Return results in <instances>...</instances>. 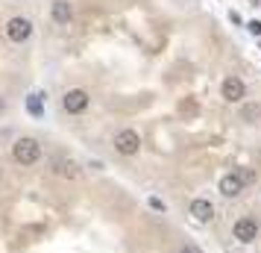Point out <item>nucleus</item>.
<instances>
[{
	"mask_svg": "<svg viewBox=\"0 0 261 253\" xmlns=\"http://www.w3.org/2000/svg\"><path fill=\"white\" fill-rule=\"evenodd\" d=\"M41 100H44V95H41V91H33V95H30V100H27V109H30V115H41V112H44V106H41Z\"/></svg>",
	"mask_w": 261,
	"mask_h": 253,
	"instance_id": "obj_11",
	"label": "nucleus"
},
{
	"mask_svg": "<svg viewBox=\"0 0 261 253\" xmlns=\"http://www.w3.org/2000/svg\"><path fill=\"white\" fill-rule=\"evenodd\" d=\"M150 206H153L155 212H165V200H159V197H150Z\"/></svg>",
	"mask_w": 261,
	"mask_h": 253,
	"instance_id": "obj_12",
	"label": "nucleus"
},
{
	"mask_svg": "<svg viewBox=\"0 0 261 253\" xmlns=\"http://www.w3.org/2000/svg\"><path fill=\"white\" fill-rule=\"evenodd\" d=\"M53 174H59L65 180H76L80 177V168L73 159H53Z\"/></svg>",
	"mask_w": 261,
	"mask_h": 253,
	"instance_id": "obj_10",
	"label": "nucleus"
},
{
	"mask_svg": "<svg viewBox=\"0 0 261 253\" xmlns=\"http://www.w3.org/2000/svg\"><path fill=\"white\" fill-rule=\"evenodd\" d=\"M3 109H6V103H3V97H0V112H3Z\"/></svg>",
	"mask_w": 261,
	"mask_h": 253,
	"instance_id": "obj_16",
	"label": "nucleus"
},
{
	"mask_svg": "<svg viewBox=\"0 0 261 253\" xmlns=\"http://www.w3.org/2000/svg\"><path fill=\"white\" fill-rule=\"evenodd\" d=\"M12 159L18 165H36L41 159V145L36 139H30V135H21V139H15V145H12Z\"/></svg>",
	"mask_w": 261,
	"mask_h": 253,
	"instance_id": "obj_1",
	"label": "nucleus"
},
{
	"mask_svg": "<svg viewBox=\"0 0 261 253\" xmlns=\"http://www.w3.org/2000/svg\"><path fill=\"white\" fill-rule=\"evenodd\" d=\"M258 162H261V156H258Z\"/></svg>",
	"mask_w": 261,
	"mask_h": 253,
	"instance_id": "obj_17",
	"label": "nucleus"
},
{
	"mask_svg": "<svg viewBox=\"0 0 261 253\" xmlns=\"http://www.w3.org/2000/svg\"><path fill=\"white\" fill-rule=\"evenodd\" d=\"M50 15H53V21H56V24H71L73 6L68 3V0H53V6H50Z\"/></svg>",
	"mask_w": 261,
	"mask_h": 253,
	"instance_id": "obj_9",
	"label": "nucleus"
},
{
	"mask_svg": "<svg viewBox=\"0 0 261 253\" xmlns=\"http://www.w3.org/2000/svg\"><path fill=\"white\" fill-rule=\"evenodd\" d=\"M249 3H252V6H261V0H249Z\"/></svg>",
	"mask_w": 261,
	"mask_h": 253,
	"instance_id": "obj_15",
	"label": "nucleus"
},
{
	"mask_svg": "<svg viewBox=\"0 0 261 253\" xmlns=\"http://www.w3.org/2000/svg\"><path fill=\"white\" fill-rule=\"evenodd\" d=\"M220 97H223L226 103H241L244 97H247V85L241 77H226L223 83H220Z\"/></svg>",
	"mask_w": 261,
	"mask_h": 253,
	"instance_id": "obj_6",
	"label": "nucleus"
},
{
	"mask_svg": "<svg viewBox=\"0 0 261 253\" xmlns=\"http://www.w3.org/2000/svg\"><path fill=\"white\" fill-rule=\"evenodd\" d=\"M88 103H91V97H88L85 88H71V91H65V97H62V109L68 115H83L85 109H88Z\"/></svg>",
	"mask_w": 261,
	"mask_h": 253,
	"instance_id": "obj_4",
	"label": "nucleus"
},
{
	"mask_svg": "<svg viewBox=\"0 0 261 253\" xmlns=\"http://www.w3.org/2000/svg\"><path fill=\"white\" fill-rule=\"evenodd\" d=\"M232 236H235L241 244H252V241L258 239V221L249 218V215L238 218L235 224H232Z\"/></svg>",
	"mask_w": 261,
	"mask_h": 253,
	"instance_id": "obj_5",
	"label": "nucleus"
},
{
	"mask_svg": "<svg viewBox=\"0 0 261 253\" xmlns=\"http://www.w3.org/2000/svg\"><path fill=\"white\" fill-rule=\"evenodd\" d=\"M30 36H33V21H30V18H24V15H15V18H9V21H6V38H9V41H15V44H24Z\"/></svg>",
	"mask_w": 261,
	"mask_h": 253,
	"instance_id": "obj_2",
	"label": "nucleus"
},
{
	"mask_svg": "<svg viewBox=\"0 0 261 253\" xmlns=\"http://www.w3.org/2000/svg\"><path fill=\"white\" fill-rule=\"evenodd\" d=\"M115 150H118L120 156H135L138 150H141V135H138V130H120L118 135H115Z\"/></svg>",
	"mask_w": 261,
	"mask_h": 253,
	"instance_id": "obj_3",
	"label": "nucleus"
},
{
	"mask_svg": "<svg viewBox=\"0 0 261 253\" xmlns=\"http://www.w3.org/2000/svg\"><path fill=\"white\" fill-rule=\"evenodd\" d=\"M179 253H202V250L197 247V244H182V247H179Z\"/></svg>",
	"mask_w": 261,
	"mask_h": 253,
	"instance_id": "obj_14",
	"label": "nucleus"
},
{
	"mask_svg": "<svg viewBox=\"0 0 261 253\" xmlns=\"http://www.w3.org/2000/svg\"><path fill=\"white\" fill-rule=\"evenodd\" d=\"M244 186H247V180L241 174H223L220 182H217V189H220L223 197H238V194L244 192Z\"/></svg>",
	"mask_w": 261,
	"mask_h": 253,
	"instance_id": "obj_8",
	"label": "nucleus"
},
{
	"mask_svg": "<svg viewBox=\"0 0 261 253\" xmlns=\"http://www.w3.org/2000/svg\"><path fill=\"white\" fill-rule=\"evenodd\" d=\"M188 212L197 224H208L214 218V206H212V200H205V197H194L191 206H188Z\"/></svg>",
	"mask_w": 261,
	"mask_h": 253,
	"instance_id": "obj_7",
	"label": "nucleus"
},
{
	"mask_svg": "<svg viewBox=\"0 0 261 253\" xmlns=\"http://www.w3.org/2000/svg\"><path fill=\"white\" fill-rule=\"evenodd\" d=\"M249 33H252V36H261V21H249Z\"/></svg>",
	"mask_w": 261,
	"mask_h": 253,
	"instance_id": "obj_13",
	"label": "nucleus"
}]
</instances>
